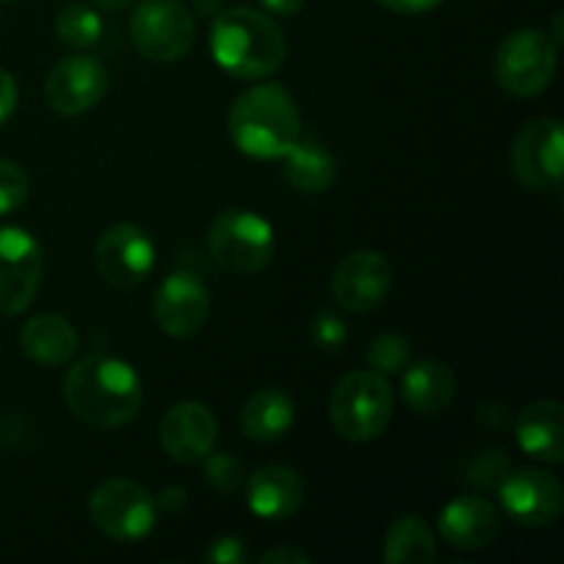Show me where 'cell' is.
Listing matches in <instances>:
<instances>
[{
    "instance_id": "cell-4",
    "label": "cell",
    "mask_w": 564,
    "mask_h": 564,
    "mask_svg": "<svg viewBox=\"0 0 564 564\" xmlns=\"http://www.w3.org/2000/svg\"><path fill=\"white\" fill-rule=\"evenodd\" d=\"M330 422L336 433L356 444L378 438L391 422L394 394L386 383V375L372 369H358L345 375L330 391Z\"/></svg>"
},
{
    "instance_id": "cell-2",
    "label": "cell",
    "mask_w": 564,
    "mask_h": 564,
    "mask_svg": "<svg viewBox=\"0 0 564 564\" xmlns=\"http://www.w3.org/2000/svg\"><path fill=\"white\" fill-rule=\"evenodd\" d=\"M213 58L224 72L240 80L270 77L286 55V42L275 20L257 9L235 6L215 14L209 31Z\"/></svg>"
},
{
    "instance_id": "cell-15",
    "label": "cell",
    "mask_w": 564,
    "mask_h": 564,
    "mask_svg": "<svg viewBox=\"0 0 564 564\" xmlns=\"http://www.w3.org/2000/svg\"><path fill=\"white\" fill-rule=\"evenodd\" d=\"M391 264L378 251H356L330 275V295L347 312H372L391 292Z\"/></svg>"
},
{
    "instance_id": "cell-35",
    "label": "cell",
    "mask_w": 564,
    "mask_h": 564,
    "mask_svg": "<svg viewBox=\"0 0 564 564\" xmlns=\"http://www.w3.org/2000/svg\"><path fill=\"white\" fill-rule=\"evenodd\" d=\"M303 3H306V0H262L264 9H268L270 14H279V17L297 14V11L303 9Z\"/></svg>"
},
{
    "instance_id": "cell-1",
    "label": "cell",
    "mask_w": 564,
    "mask_h": 564,
    "mask_svg": "<svg viewBox=\"0 0 564 564\" xmlns=\"http://www.w3.org/2000/svg\"><path fill=\"white\" fill-rule=\"evenodd\" d=\"M64 400L80 422L99 430H116L138 416L143 386L127 361L91 352L66 372Z\"/></svg>"
},
{
    "instance_id": "cell-12",
    "label": "cell",
    "mask_w": 564,
    "mask_h": 564,
    "mask_svg": "<svg viewBox=\"0 0 564 564\" xmlns=\"http://www.w3.org/2000/svg\"><path fill=\"white\" fill-rule=\"evenodd\" d=\"M94 264L110 286L132 290L152 273L154 246L141 226L116 224L99 235L94 246Z\"/></svg>"
},
{
    "instance_id": "cell-13",
    "label": "cell",
    "mask_w": 564,
    "mask_h": 564,
    "mask_svg": "<svg viewBox=\"0 0 564 564\" xmlns=\"http://www.w3.org/2000/svg\"><path fill=\"white\" fill-rule=\"evenodd\" d=\"M108 94V66L94 55H69L50 69L44 97L53 113L83 116Z\"/></svg>"
},
{
    "instance_id": "cell-28",
    "label": "cell",
    "mask_w": 564,
    "mask_h": 564,
    "mask_svg": "<svg viewBox=\"0 0 564 564\" xmlns=\"http://www.w3.org/2000/svg\"><path fill=\"white\" fill-rule=\"evenodd\" d=\"M204 477H207V485H213L215 490L231 494V490L240 488L242 479H246V466H242V460H237L235 455H229V452H220V455H213V452H209V455L204 457Z\"/></svg>"
},
{
    "instance_id": "cell-30",
    "label": "cell",
    "mask_w": 564,
    "mask_h": 564,
    "mask_svg": "<svg viewBox=\"0 0 564 564\" xmlns=\"http://www.w3.org/2000/svg\"><path fill=\"white\" fill-rule=\"evenodd\" d=\"M312 339L319 350H339L347 341V325L336 314H317L312 323Z\"/></svg>"
},
{
    "instance_id": "cell-17",
    "label": "cell",
    "mask_w": 564,
    "mask_h": 564,
    "mask_svg": "<svg viewBox=\"0 0 564 564\" xmlns=\"http://www.w3.org/2000/svg\"><path fill=\"white\" fill-rule=\"evenodd\" d=\"M438 532L452 549L482 551L501 534V516L488 499L460 496L441 510Z\"/></svg>"
},
{
    "instance_id": "cell-25",
    "label": "cell",
    "mask_w": 564,
    "mask_h": 564,
    "mask_svg": "<svg viewBox=\"0 0 564 564\" xmlns=\"http://www.w3.org/2000/svg\"><path fill=\"white\" fill-rule=\"evenodd\" d=\"M55 33H58L66 47H94L102 36V20H99L97 9H91V6L69 3L55 17Z\"/></svg>"
},
{
    "instance_id": "cell-39",
    "label": "cell",
    "mask_w": 564,
    "mask_h": 564,
    "mask_svg": "<svg viewBox=\"0 0 564 564\" xmlns=\"http://www.w3.org/2000/svg\"><path fill=\"white\" fill-rule=\"evenodd\" d=\"M6 3H14V0H0V6H6Z\"/></svg>"
},
{
    "instance_id": "cell-31",
    "label": "cell",
    "mask_w": 564,
    "mask_h": 564,
    "mask_svg": "<svg viewBox=\"0 0 564 564\" xmlns=\"http://www.w3.org/2000/svg\"><path fill=\"white\" fill-rule=\"evenodd\" d=\"M207 562L215 564H246L248 549L240 538H220L209 545Z\"/></svg>"
},
{
    "instance_id": "cell-14",
    "label": "cell",
    "mask_w": 564,
    "mask_h": 564,
    "mask_svg": "<svg viewBox=\"0 0 564 564\" xmlns=\"http://www.w3.org/2000/svg\"><path fill=\"white\" fill-rule=\"evenodd\" d=\"M209 286L191 270H176L154 292V319L171 339L198 334L209 317Z\"/></svg>"
},
{
    "instance_id": "cell-36",
    "label": "cell",
    "mask_w": 564,
    "mask_h": 564,
    "mask_svg": "<svg viewBox=\"0 0 564 564\" xmlns=\"http://www.w3.org/2000/svg\"><path fill=\"white\" fill-rule=\"evenodd\" d=\"M187 505V494L182 488H165L163 490V507L165 510L176 512Z\"/></svg>"
},
{
    "instance_id": "cell-5",
    "label": "cell",
    "mask_w": 564,
    "mask_h": 564,
    "mask_svg": "<svg viewBox=\"0 0 564 564\" xmlns=\"http://www.w3.org/2000/svg\"><path fill=\"white\" fill-rule=\"evenodd\" d=\"M273 251V226L251 209H226L209 226V253L226 273H259L268 268Z\"/></svg>"
},
{
    "instance_id": "cell-24",
    "label": "cell",
    "mask_w": 564,
    "mask_h": 564,
    "mask_svg": "<svg viewBox=\"0 0 564 564\" xmlns=\"http://www.w3.org/2000/svg\"><path fill=\"white\" fill-rule=\"evenodd\" d=\"M383 560L389 564L433 562L435 534L419 516H402L389 527L383 540Z\"/></svg>"
},
{
    "instance_id": "cell-21",
    "label": "cell",
    "mask_w": 564,
    "mask_h": 564,
    "mask_svg": "<svg viewBox=\"0 0 564 564\" xmlns=\"http://www.w3.org/2000/svg\"><path fill=\"white\" fill-rule=\"evenodd\" d=\"M22 352L42 367H64L77 352V330L61 314H36L20 336Z\"/></svg>"
},
{
    "instance_id": "cell-34",
    "label": "cell",
    "mask_w": 564,
    "mask_h": 564,
    "mask_svg": "<svg viewBox=\"0 0 564 564\" xmlns=\"http://www.w3.org/2000/svg\"><path fill=\"white\" fill-rule=\"evenodd\" d=\"M312 556L301 549H292V545H284V549H273L262 556V564H308Z\"/></svg>"
},
{
    "instance_id": "cell-23",
    "label": "cell",
    "mask_w": 564,
    "mask_h": 564,
    "mask_svg": "<svg viewBox=\"0 0 564 564\" xmlns=\"http://www.w3.org/2000/svg\"><path fill=\"white\" fill-rule=\"evenodd\" d=\"M286 182L301 193H325L336 180V160L314 138H303L284 154Z\"/></svg>"
},
{
    "instance_id": "cell-22",
    "label": "cell",
    "mask_w": 564,
    "mask_h": 564,
    "mask_svg": "<svg viewBox=\"0 0 564 564\" xmlns=\"http://www.w3.org/2000/svg\"><path fill=\"white\" fill-rule=\"evenodd\" d=\"M242 433L257 444H270L290 433L295 424V402L279 389H264L246 402L240 413Z\"/></svg>"
},
{
    "instance_id": "cell-16",
    "label": "cell",
    "mask_w": 564,
    "mask_h": 564,
    "mask_svg": "<svg viewBox=\"0 0 564 564\" xmlns=\"http://www.w3.org/2000/svg\"><path fill=\"white\" fill-rule=\"evenodd\" d=\"M218 438V422L202 402H176L160 419V446L176 463H202Z\"/></svg>"
},
{
    "instance_id": "cell-7",
    "label": "cell",
    "mask_w": 564,
    "mask_h": 564,
    "mask_svg": "<svg viewBox=\"0 0 564 564\" xmlns=\"http://www.w3.org/2000/svg\"><path fill=\"white\" fill-rule=\"evenodd\" d=\"M91 523L116 543H138L152 534L158 523V505L143 485L132 479H108L88 501Z\"/></svg>"
},
{
    "instance_id": "cell-10",
    "label": "cell",
    "mask_w": 564,
    "mask_h": 564,
    "mask_svg": "<svg viewBox=\"0 0 564 564\" xmlns=\"http://www.w3.org/2000/svg\"><path fill=\"white\" fill-rule=\"evenodd\" d=\"M42 268V246L25 229L0 226V317H17L31 306Z\"/></svg>"
},
{
    "instance_id": "cell-37",
    "label": "cell",
    "mask_w": 564,
    "mask_h": 564,
    "mask_svg": "<svg viewBox=\"0 0 564 564\" xmlns=\"http://www.w3.org/2000/svg\"><path fill=\"white\" fill-rule=\"evenodd\" d=\"M91 3L102 11H121V9H127L132 0H91Z\"/></svg>"
},
{
    "instance_id": "cell-27",
    "label": "cell",
    "mask_w": 564,
    "mask_h": 564,
    "mask_svg": "<svg viewBox=\"0 0 564 564\" xmlns=\"http://www.w3.org/2000/svg\"><path fill=\"white\" fill-rule=\"evenodd\" d=\"M512 468L510 455L505 449H488L482 455H477L471 460L466 471V482L477 485L482 490H496L501 479L507 477V471Z\"/></svg>"
},
{
    "instance_id": "cell-32",
    "label": "cell",
    "mask_w": 564,
    "mask_h": 564,
    "mask_svg": "<svg viewBox=\"0 0 564 564\" xmlns=\"http://www.w3.org/2000/svg\"><path fill=\"white\" fill-rule=\"evenodd\" d=\"M17 97H20V91H17V80L9 75V72L0 69V124L14 113Z\"/></svg>"
},
{
    "instance_id": "cell-29",
    "label": "cell",
    "mask_w": 564,
    "mask_h": 564,
    "mask_svg": "<svg viewBox=\"0 0 564 564\" xmlns=\"http://www.w3.org/2000/svg\"><path fill=\"white\" fill-rule=\"evenodd\" d=\"M28 182L25 169L14 160L0 158V215L14 213L17 207H22V202L28 198Z\"/></svg>"
},
{
    "instance_id": "cell-18",
    "label": "cell",
    "mask_w": 564,
    "mask_h": 564,
    "mask_svg": "<svg viewBox=\"0 0 564 564\" xmlns=\"http://www.w3.org/2000/svg\"><path fill=\"white\" fill-rule=\"evenodd\" d=\"M248 507L264 521H284L303 507V479L290 466H262L248 477Z\"/></svg>"
},
{
    "instance_id": "cell-9",
    "label": "cell",
    "mask_w": 564,
    "mask_h": 564,
    "mask_svg": "<svg viewBox=\"0 0 564 564\" xmlns=\"http://www.w3.org/2000/svg\"><path fill=\"white\" fill-rule=\"evenodd\" d=\"M510 169L527 191H556L564 174V138L560 119H534L518 130Z\"/></svg>"
},
{
    "instance_id": "cell-11",
    "label": "cell",
    "mask_w": 564,
    "mask_h": 564,
    "mask_svg": "<svg viewBox=\"0 0 564 564\" xmlns=\"http://www.w3.org/2000/svg\"><path fill=\"white\" fill-rule=\"evenodd\" d=\"M505 516L527 529H543L560 521L564 507L562 482L543 468H510L499 482Z\"/></svg>"
},
{
    "instance_id": "cell-20",
    "label": "cell",
    "mask_w": 564,
    "mask_h": 564,
    "mask_svg": "<svg viewBox=\"0 0 564 564\" xmlns=\"http://www.w3.org/2000/svg\"><path fill=\"white\" fill-rule=\"evenodd\" d=\"M457 375L444 361H416L402 369V400L419 416H438L455 402Z\"/></svg>"
},
{
    "instance_id": "cell-6",
    "label": "cell",
    "mask_w": 564,
    "mask_h": 564,
    "mask_svg": "<svg viewBox=\"0 0 564 564\" xmlns=\"http://www.w3.org/2000/svg\"><path fill=\"white\" fill-rule=\"evenodd\" d=\"M560 44L543 31L521 28L505 36L494 58L496 83L512 97H534L551 86L556 75Z\"/></svg>"
},
{
    "instance_id": "cell-19",
    "label": "cell",
    "mask_w": 564,
    "mask_h": 564,
    "mask_svg": "<svg viewBox=\"0 0 564 564\" xmlns=\"http://www.w3.org/2000/svg\"><path fill=\"white\" fill-rule=\"evenodd\" d=\"M516 438L523 455L532 460L556 463L564 460V422L562 405L554 400H540L523 408L516 422Z\"/></svg>"
},
{
    "instance_id": "cell-38",
    "label": "cell",
    "mask_w": 564,
    "mask_h": 564,
    "mask_svg": "<svg viewBox=\"0 0 564 564\" xmlns=\"http://www.w3.org/2000/svg\"><path fill=\"white\" fill-rule=\"evenodd\" d=\"M551 39H554L556 44H562V39H564L562 36V14L554 17V36H551Z\"/></svg>"
},
{
    "instance_id": "cell-3",
    "label": "cell",
    "mask_w": 564,
    "mask_h": 564,
    "mask_svg": "<svg viewBox=\"0 0 564 564\" xmlns=\"http://www.w3.org/2000/svg\"><path fill=\"white\" fill-rule=\"evenodd\" d=\"M229 135L248 158L284 160V154L301 141V113L295 99L275 83L248 88L229 110Z\"/></svg>"
},
{
    "instance_id": "cell-26",
    "label": "cell",
    "mask_w": 564,
    "mask_h": 564,
    "mask_svg": "<svg viewBox=\"0 0 564 564\" xmlns=\"http://www.w3.org/2000/svg\"><path fill=\"white\" fill-rule=\"evenodd\" d=\"M367 364L378 375H400L411 364V341L402 334L386 330L367 347Z\"/></svg>"
},
{
    "instance_id": "cell-8",
    "label": "cell",
    "mask_w": 564,
    "mask_h": 564,
    "mask_svg": "<svg viewBox=\"0 0 564 564\" xmlns=\"http://www.w3.org/2000/svg\"><path fill=\"white\" fill-rule=\"evenodd\" d=\"M130 39L143 58L176 64L193 47L196 25L180 0H143L130 17Z\"/></svg>"
},
{
    "instance_id": "cell-33",
    "label": "cell",
    "mask_w": 564,
    "mask_h": 564,
    "mask_svg": "<svg viewBox=\"0 0 564 564\" xmlns=\"http://www.w3.org/2000/svg\"><path fill=\"white\" fill-rule=\"evenodd\" d=\"M378 3L394 14H424V11L438 9L444 0H378Z\"/></svg>"
}]
</instances>
